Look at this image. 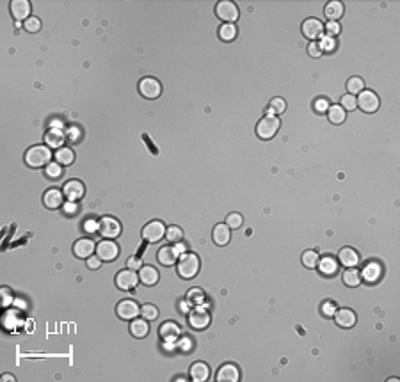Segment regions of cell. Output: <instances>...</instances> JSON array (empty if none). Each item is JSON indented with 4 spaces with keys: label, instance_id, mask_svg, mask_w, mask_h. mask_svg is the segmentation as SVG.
Segmentation results:
<instances>
[{
    "label": "cell",
    "instance_id": "obj_1",
    "mask_svg": "<svg viewBox=\"0 0 400 382\" xmlns=\"http://www.w3.org/2000/svg\"><path fill=\"white\" fill-rule=\"evenodd\" d=\"M52 157H54V153H52V149L47 144L30 146L25 151V164L34 169L47 167L52 162Z\"/></svg>",
    "mask_w": 400,
    "mask_h": 382
},
{
    "label": "cell",
    "instance_id": "obj_2",
    "mask_svg": "<svg viewBox=\"0 0 400 382\" xmlns=\"http://www.w3.org/2000/svg\"><path fill=\"white\" fill-rule=\"evenodd\" d=\"M199 258L194 252H185V254L180 256L178 265H176V270H178V276L183 277V279H192V277L197 276L199 272Z\"/></svg>",
    "mask_w": 400,
    "mask_h": 382
},
{
    "label": "cell",
    "instance_id": "obj_3",
    "mask_svg": "<svg viewBox=\"0 0 400 382\" xmlns=\"http://www.w3.org/2000/svg\"><path fill=\"white\" fill-rule=\"evenodd\" d=\"M279 126H281V121L277 119L276 116H265L258 121V124H256V135H258L260 139H263V141L272 139L274 135L277 134Z\"/></svg>",
    "mask_w": 400,
    "mask_h": 382
},
{
    "label": "cell",
    "instance_id": "obj_4",
    "mask_svg": "<svg viewBox=\"0 0 400 382\" xmlns=\"http://www.w3.org/2000/svg\"><path fill=\"white\" fill-rule=\"evenodd\" d=\"M215 15H217L219 20H222L224 23H233L238 20V8H236L235 2L231 0H221L215 6Z\"/></svg>",
    "mask_w": 400,
    "mask_h": 382
},
{
    "label": "cell",
    "instance_id": "obj_5",
    "mask_svg": "<svg viewBox=\"0 0 400 382\" xmlns=\"http://www.w3.org/2000/svg\"><path fill=\"white\" fill-rule=\"evenodd\" d=\"M166 237V226L162 221H149L148 224L142 228V238L149 244L162 240Z\"/></svg>",
    "mask_w": 400,
    "mask_h": 382
},
{
    "label": "cell",
    "instance_id": "obj_6",
    "mask_svg": "<svg viewBox=\"0 0 400 382\" xmlns=\"http://www.w3.org/2000/svg\"><path fill=\"white\" fill-rule=\"evenodd\" d=\"M98 233L105 238H117L121 235V222L114 217H102L98 221Z\"/></svg>",
    "mask_w": 400,
    "mask_h": 382
},
{
    "label": "cell",
    "instance_id": "obj_7",
    "mask_svg": "<svg viewBox=\"0 0 400 382\" xmlns=\"http://www.w3.org/2000/svg\"><path fill=\"white\" fill-rule=\"evenodd\" d=\"M356 103H357V107H359L363 112H367V114H372V112H375V110L379 109V96L375 95L374 91H367V89H363V91L357 95V98H356Z\"/></svg>",
    "mask_w": 400,
    "mask_h": 382
},
{
    "label": "cell",
    "instance_id": "obj_8",
    "mask_svg": "<svg viewBox=\"0 0 400 382\" xmlns=\"http://www.w3.org/2000/svg\"><path fill=\"white\" fill-rule=\"evenodd\" d=\"M139 93H141L144 98L155 100L162 95V86H160V82L156 80V78H153V76H146V78H142V80L139 82Z\"/></svg>",
    "mask_w": 400,
    "mask_h": 382
},
{
    "label": "cell",
    "instance_id": "obj_9",
    "mask_svg": "<svg viewBox=\"0 0 400 382\" xmlns=\"http://www.w3.org/2000/svg\"><path fill=\"white\" fill-rule=\"evenodd\" d=\"M96 256L102 262H112V260H116L119 256V247H117L116 242L107 238V240H102L96 245Z\"/></svg>",
    "mask_w": 400,
    "mask_h": 382
},
{
    "label": "cell",
    "instance_id": "obj_10",
    "mask_svg": "<svg viewBox=\"0 0 400 382\" xmlns=\"http://www.w3.org/2000/svg\"><path fill=\"white\" fill-rule=\"evenodd\" d=\"M116 313H117V317L123 318V320H134V318H137V315L141 313V306L135 301H132V299H125V301H121L119 304L116 306Z\"/></svg>",
    "mask_w": 400,
    "mask_h": 382
},
{
    "label": "cell",
    "instance_id": "obj_11",
    "mask_svg": "<svg viewBox=\"0 0 400 382\" xmlns=\"http://www.w3.org/2000/svg\"><path fill=\"white\" fill-rule=\"evenodd\" d=\"M301 30H302V34H304V37H308V39H311V41H316L322 37V34H324V23L316 18H308L302 22Z\"/></svg>",
    "mask_w": 400,
    "mask_h": 382
},
{
    "label": "cell",
    "instance_id": "obj_12",
    "mask_svg": "<svg viewBox=\"0 0 400 382\" xmlns=\"http://www.w3.org/2000/svg\"><path fill=\"white\" fill-rule=\"evenodd\" d=\"M189 324H190V327L196 329V331L207 329L208 325H210V315H208V311L205 310V308L197 306L196 310H192L189 313Z\"/></svg>",
    "mask_w": 400,
    "mask_h": 382
},
{
    "label": "cell",
    "instance_id": "obj_13",
    "mask_svg": "<svg viewBox=\"0 0 400 382\" xmlns=\"http://www.w3.org/2000/svg\"><path fill=\"white\" fill-rule=\"evenodd\" d=\"M139 274L134 272L132 269H125L121 272H117L116 276V286L121 288V290H134L139 283Z\"/></svg>",
    "mask_w": 400,
    "mask_h": 382
},
{
    "label": "cell",
    "instance_id": "obj_14",
    "mask_svg": "<svg viewBox=\"0 0 400 382\" xmlns=\"http://www.w3.org/2000/svg\"><path fill=\"white\" fill-rule=\"evenodd\" d=\"M96 252V244L91 240V238H80L73 244V254L76 258L88 260L89 256H93Z\"/></svg>",
    "mask_w": 400,
    "mask_h": 382
},
{
    "label": "cell",
    "instance_id": "obj_15",
    "mask_svg": "<svg viewBox=\"0 0 400 382\" xmlns=\"http://www.w3.org/2000/svg\"><path fill=\"white\" fill-rule=\"evenodd\" d=\"M9 6H11L9 9H11V15L16 22H25V20L30 18V9H32V6H30L29 0H13Z\"/></svg>",
    "mask_w": 400,
    "mask_h": 382
},
{
    "label": "cell",
    "instance_id": "obj_16",
    "mask_svg": "<svg viewBox=\"0 0 400 382\" xmlns=\"http://www.w3.org/2000/svg\"><path fill=\"white\" fill-rule=\"evenodd\" d=\"M84 192H86V187L82 182H78V180H71V182H68L64 187H62V194H64V197L68 201H78L84 197Z\"/></svg>",
    "mask_w": 400,
    "mask_h": 382
},
{
    "label": "cell",
    "instance_id": "obj_17",
    "mask_svg": "<svg viewBox=\"0 0 400 382\" xmlns=\"http://www.w3.org/2000/svg\"><path fill=\"white\" fill-rule=\"evenodd\" d=\"M217 378L219 382H238L240 380V370L236 364L233 363H226L219 368L217 371Z\"/></svg>",
    "mask_w": 400,
    "mask_h": 382
},
{
    "label": "cell",
    "instance_id": "obj_18",
    "mask_svg": "<svg viewBox=\"0 0 400 382\" xmlns=\"http://www.w3.org/2000/svg\"><path fill=\"white\" fill-rule=\"evenodd\" d=\"M335 322H336L338 327L350 329V327H354V324H356V313H354L352 310H347V308H343V310H336Z\"/></svg>",
    "mask_w": 400,
    "mask_h": 382
},
{
    "label": "cell",
    "instance_id": "obj_19",
    "mask_svg": "<svg viewBox=\"0 0 400 382\" xmlns=\"http://www.w3.org/2000/svg\"><path fill=\"white\" fill-rule=\"evenodd\" d=\"M189 375L192 380L205 382L210 377V366H208L207 363H203V361H196V363H192V366H190Z\"/></svg>",
    "mask_w": 400,
    "mask_h": 382
},
{
    "label": "cell",
    "instance_id": "obj_20",
    "mask_svg": "<svg viewBox=\"0 0 400 382\" xmlns=\"http://www.w3.org/2000/svg\"><path fill=\"white\" fill-rule=\"evenodd\" d=\"M158 270L155 269V267L151 265H144L139 269V279H141L142 284H146V286H155L156 283H158Z\"/></svg>",
    "mask_w": 400,
    "mask_h": 382
},
{
    "label": "cell",
    "instance_id": "obj_21",
    "mask_svg": "<svg viewBox=\"0 0 400 382\" xmlns=\"http://www.w3.org/2000/svg\"><path fill=\"white\" fill-rule=\"evenodd\" d=\"M338 263H342L347 269L357 267V263H359V254H357L352 247H343V249H340V252H338Z\"/></svg>",
    "mask_w": 400,
    "mask_h": 382
},
{
    "label": "cell",
    "instance_id": "obj_22",
    "mask_svg": "<svg viewBox=\"0 0 400 382\" xmlns=\"http://www.w3.org/2000/svg\"><path fill=\"white\" fill-rule=\"evenodd\" d=\"M62 197H64V194H62V190L59 189H48L47 192H45L43 196V203L47 208H50V210H55V208L62 206Z\"/></svg>",
    "mask_w": 400,
    "mask_h": 382
},
{
    "label": "cell",
    "instance_id": "obj_23",
    "mask_svg": "<svg viewBox=\"0 0 400 382\" xmlns=\"http://www.w3.org/2000/svg\"><path fill=\"white\" fill-rule=\"evenodd\" d=\"M158 334L164 342H175V339L180 336V325L169 320V322H166V324L160 325Z\"/></svg>",
    "mask_w": 400,
    "mask_h": 382
},
{
    "label": "cell",
    "instance_id": "obj_24",
    "mask_svg": "<svg viewBox=\"0 0 400 382\" xmlns=\"http://www.w3.org/2000/svg\"><path fill=\"white\" fill-rule=\"evenodd\" d=\"M212 238L217 245H226L231 238V231H229L228 224H215L214 233H212Z\"/></svg>",
    "mask_w": 400,
    "mask_h": 382
},
{
    "label": "cell",
    "instance_id": "obj_25",
    "mask_svg": "<svg viewBox=\"0 0 400 382\" xmlns=\"http://www.w3.org/2000/svg\"><path fill=\"white\" fill-rule=\"evenodd\" d=\"M381 274H382L381 265L375 263V262H370L363 269V272H361V279H365L367 283H377L379 277H381Z\"/></svg>",
    "mask_w": 400,
    "mask_h": 382
},
{
    "label": "cell",
    "instance_id": "obj_26",
    "mask_svg": "<svg viewBox=\"0 0 400 382\" xmlns=\"http://www.w3.org/2000/svg\"><path fill=\"white\" fill-rule=\"evenodd\" d=\"M156 258H158V263L169 267V265H173V263H176L178 254H176L175 247H171V245H164V247L158 249V254H156Z\"/></svg>",
    "mask_w": 400,
    "mask_h": 382
},
{
    "label": "cell",
    "instance_id": "obj_27",
    "mask_svg": "<svg viewBox=\"0 0 400 382\" xmlns=\"http://www.w3.org/2000/svg\"><path fill=\"white\" fill-rule=\"evenodd\" d=\"M318 270L324 276H335L336 272H338V262H336L333 256H324V258L318 260Z\"/></svg>",
    "mask_w": 400,
    "mask_h": 382
},
{
    "label": "cell",
    "instance_id": "obj_28",
    "mask_svg": "<svg viewBox=\"0 0 400 382\" xmlns=\"http://www.w3.org/2000/svg\"><path fill=\"white\" fill-rule=\"evenodd\" d=\"M149 332V325H148V320H144V318H134V320L130 322V334L135 336V338H146Z\"/></svg>",
    "mask_w": 400,
    "mask_h": 382
},
{
    "label": "cell",
    "instance_id": "obj_29",
    "mask_svg": "<svg viewBox=\"0 0 400 382\" xmlns=\"http://www.w3.org/2000/svg\"><path fill=\"white\" fill-rule=\"evenodd\" d=\"M64 134H62L61 130H54L52 128L50 132H48L47 135H45V144L48 146V148H55V149H61V148H64Z\"/></svg>",
    "mask_w": 400,
    "mask_h": 382
},
{
    "label": "cell",
    "instance_id": "obj_30",
    "mask_svg": "<svg viewBox=\"0 0 400 382\" xmlns=\"http://www.w3.org/2000/svg\"><path fill=\"white\" fill-rule=\"evenodd\" d=\"M324 13H326V16H328V20L336 22V20H340L343 16V4L338 2V0H331V2L326 4Z\"/></svg>",
    "mask_w": 400,
    "mask_h": 382
},
{
    "label": "cell",
    "instance_id": "obj_31",
    "mask_svg": "<svg viewBox=\"0 0 400 382\" xmlns=\"http://www.w3.org/2000/svg\"><path fill=\"white\" fill-rule=\"evenodd\" d=\"M347 117V112L343 110L342 105H329L328 109V119L331 121L333 124H342Z\"/></svg>",
    "mask_w": 400,
    "mask_h": 382
},
{
    "label": "cell",
    "instance_id": "obj_32",
    "mask_svg": "<svg viewBox=\"0 0 400 382\" xmlns=\"http://www.w3.org/2000/svg\"><path fill=\"white\" fill-rule=\"evenodd\" d=\"M361 272H357L356 267H350V269H347L345 272H343V283L347 284V286L354 288V286H359L361 284Z\"/></svg>",
    "mask_w": 400,
    "mask_h": 382
},
{
    "label": "cell",
    "instance_id": "obj_33",
    "mask_svg": "<svg viewBox=\"0 0 400 382\" xmlns=\"http://www.w3.org/2000/svg\"><path fill=\"white\" fill-rule=\"evenodd\" d=\"M54 157H55V162H59L61 165H69L75 160V153L69 148H61L54 153Z\"/></svg>",
    "mask_w": 400,
    "mask_h": 382
},
{
    "label": "cell",
    "instance_id": "obj_34",
    "mask_svg": "<svg viewBox=\"0 0 400 382\" xmlns=\"http://www.w3.org/2000/svg\"><path fill=\"white\" fill-rule=\"evenodd\" d=\"M219 37H221L222 41H226V43H229V41L235 39L236 37L235 23H222V25L219 27Z\"/></svg>",
    "mask_w": 400,
    "mask_h": 382
},
{
    "label": "cell",
    "instance_id": "obj_35",
    "mask_svg": "<svg viewBox=\"0 0 400 382\" xmlns=\"http://www.w3.org/2000/svg\"><path fill=\"white\" fill-rule=\"evenodd\" d=\"M301 260H302V263H304L306 269H316V265H318L320 256H318V252H316V251L309 249V251H304V252H302Z\"/></svg>",
    "mask_w": 400,
    "mask_h": 382
},
{
    "label": "cell",
    "instance_id": "obj_36",
    "mask_svg": "<svg viewBox=\"0 0 400 382\" xmlns=\"http://www.w3.org/2000/svg\"><path fill=\"white\" fill-rule=\"evenodd\" d=\"M363 89H365V80L361 76H350L349 80H347V91H349V95L356 96V93L359 95Z\"/></svg>",
    "mask_w": 400,
    "mask_h": 382
},
{
    "label": "cell",
    "instance_id": "obj_37",
    "mask_svg": "<svg viewBox=\"0 0 400 382\" xmlns=\"http://www.w3.org/2000/svg\"><path fill=\"white\" fill-rule=\"evenodd\" d=\"M166 238L173 244H178L183 240V229L178 226H169V228H166Z\"/></svg>",
    "mask_w": 400,
    "mask_h": 382
},
{
    "label": "cell",
    "instance_id": "obj_38",
    "mask_svg": "<svg viewBox=\"0 0 400 382\" xmlns=\"http://www.w3.org/2000/svg\"><path fill=\"white\" fill-rule=\"evenodd\" d=\"M141 315L144 320H156L158 318V310H156V306L153 304H144L141 306Z\"/></svg>",
    "mask_w": 400,
    "mask_h": 382
},
{
    "label": "cell",
    "instance_id": "obj_39",
    "mask_svg": "<svg viewBox=\"0 0 400 382\" xmlns=\"http://www.w3.org/2000/svg\"><path fill=\"white\" fill-rule=\"evenodd\" d=\"M45 173H47L48 178L52 180H57L59 176L62 175V165L59 164V162H50V164L45 167Z\"/></svg>",
    "mask_w": 400,
    "mask_h": 382
},
{
    "label": "cell",
    "instance_id": "obj_40",
    "mask_svg": "<svg viewBox=\"0 0 400 382\" xmlns=\"http://www.w3.org/2000/svg\"><path fill=\"white\" fill-rule=\"evenodd\" d=\"M226 224L229 226V229H236V228H240V226L244 224V217L240 214H229L228 217H226Z\"/></svg>",
    "mask_w": 400,
    "mask_h": 382
},
{
    "label": "cell",
    "instance_id": "obj_41",
    "mask_svg": "<svg viewBox=\"0 0 400 382\" xmlns=\"http://www.w3.org/2000/svg\"><path fill=\"white\" fill-rule=\"evenodd\" d=\"M187 301L194 302V304H201V302L205 301L203 290H201V288H192V290H189V293H187Z\"/></svg>",
    "mask_w": 400,
    "mask_h": 382
},
{
    "label": "cell",
    "instance_id": "obj_42",
    "mask_svg": "<svg viewBox=\"0 0 400 382\" xmlns=\"http://www.w3.org/2000/svg\"><path fill=\"white\" fill-rule=\"evenodd\" d=\"M23 29H25L27 32H37V30L41 29V20L36 18V16H30L29 20L23 22Z\"/></svg>",
    "mask_w": 400,
    "mask_h": 382
},
{
    "label": "cell",
    "instance_id": "obj_43",
    "mask_svg": "<svg viewBox=\"0 0 400 382\" xmlns=\"http://www.w3.org/2000/svg\"><path fill=\"white\" fill-rule=\"evenodd\" d=\"M320 311H322V315H324V317H328V318L335 317V313H336V304L333 301L322 302V306H320Z\"/></svg>",
    "mask_w": 400,
    "mask_h": 382
},
{
    "label": "cell",
    "instance_id": "obj_44",
    "mask_svg": "<svg viewBox=\"0 0 400 382\" xmlns=\"http://www.w3.org/2000/svg\"><path fill=\"white\" fill-rule=\"evenodd\" d=\"M322 52H333L336 48V39L333 36H322V43H318Z\"/></svg>",
    "mask_w": 400,
    "mask_h": 382
},
{
    "label": "cell",
    "instance_id": "obj_45",
    "mask_svg": "<svg viewBox=\"0 0 400 382\" xmlns=\"http://www.w3.org/2000/svg\"><path fill=\"white\" fill-rule=\"evenodd\" d=\"M340 105L343 107V110H354L357 107V103H356V96L354 95H345L342 98V103H340Z\"/></svg>",
    "mask_w": 400,
    "mask_h": 382
},
{
    "label": "cell",
    "instance_id": "obj_46",
    "mask_svg": "<svg viewBox=\"0 0 400 382\" xmlns=\"http://www.w3.org/2000/svg\"><path fill=\"white\" fill-rule=\"evenodd\" d=\"M270 109L274 110V114L285 112V109H287V102H285L283 98H272V102H270Z\"/></svg>",
    "mask_w": 400,
    "mask_h": 382
},
{
    "label": "cell",
    "instance_id": "obj_47",
    "mask_svg": "<svg viewBox=\"0 0 400 382\" xmlns=\"http://www.w3.org/2000/svg\"><path fill=\"white\" fill-rule=\"evenodd\" d=\"M308 54L311 55V57H320V55L324 54V52H322V48H320V45L316 43V41H311V43H309V47H308Z\"/></svg>",
    "mask_w": 400,
    "mask_h": 382
},
{
    "label": "cell",
    "instance_id": "obj_48",
    "mask_svg": "<svg viewBox=\"0 0 400 382\" xmlns=\"http://www.w3.org/2000/svg\"><path fill=\"white\" fill-rule=\"evenodd\" d=\"M62 210L66 215H75L78 211V204H76V201H68L66 204H62Z\"/></svg>",
    "mask_w": 400,
    "mask_h": 382
},
{
    "label": "cell",
    "instance_id": "obj_49",
    "mask_svg": "<svg viewBox=\"0 0 400 382\" xmlns=\"http://www.w3.org/2000/svg\"><path fill=\"white\" fill-rule=\"evenodd\" d=\"M326 30H328V36H333L335 37L336 34L340 32V25H338V22H329L328 25L324 27Z\"/></svg>",
    "mask_w": 400,
    "mask_h": 382
},
{
    "label": "cell",
    "instance_id": "obj_50",
    "mask_svg": "<svg viewBox=\"0 0 400 382\" xmlns=\"http://www.w3.org/2000/svg\"><path fill=\"white\" fill-rule=\"evenodd\" d=\"M2 297H4V301H2V306L4 308H8L9 304H11V301H13V295H11V290L9 288H2Z\"/></svg>",
    "mask_w": 400,
    "mask_h": 382
},
{
    "label": "cell",
    "instance_id": "obj_51",
    "mask_svg": "<svg viewBox=\"0 0 400 382\" xmlns=\"http://www.w3.org/2000/svg\"><path fill=\"white\" fill-rule=\"evenodd\" d=\"M315 109H316V112H328L329 103L326 102L324 98H320V100H316V102H315Z\"/></svg>",
    "mask_w": 400,
    "mask_h": 382
},
{
    "label": "cell",
    "instance_id": "obj_52",
    "mask_svg": "<svg viewBox=\"0 0 400 382\" xmlns=\"http://www.w3.org/2000/svg\"><path fill=\"white\" fill-rule=\"evenodd\" d=\"M88 267L89 269H100V267H102V260H100L98 256H89Z\"/></svg>",
    "mask_w": 400,
    "mask_h": 382
},
{
    "label": "cell",
    "instance_id": "obj_53",
    "mask_svg": "<svg viewBox=\"0 0 400 382\" xmlns=\"http://www.w3.org/2000/svg\"><path fill=\"white\" fill-rule=\"evenodd\" d=\"M180 349H182V352H190V350H192V342H190V338L180 339Z\"/></svg>",
    "mask_w": 400,
    "mask_h": 382
},
{
    "label": "cell",
    "instance_id": "obj_54",
    "mask_svg": "<svg viewBox=\"0 0 400 382\" xmlns=\"http://www.w3.org/2000/svg\"><path fill=\"white\" fill-rule=\"evenodd\" d=\"M84 229H86V231H91V233H93V231H98V222H95V221H88V222H86V224H84Z\"/></svg>",
    "mask_w": 400,
    "mask_h": 382
},
{
    "label": "cell",
    "instance_id": "obj_55",
    "mask_svg": "<svg viewBox=\"0 0 400 382\" xmlns=\"http://www.w3.org/2000/svg\"><path fill=\"white\" fill-rule=\"evenodd\" d=\"M68 139L69 141H78V130H76V128H69V132H68Z\"/></svg>",
    "mask_w": 400,
    "mask_h": 382
},
{
    "label": "cell",
    "instance_id": "obj_56",
    "mask_svg": "<svg viewBox=\"0 0 400 382\" xmlns=\"http://www.w3.org/2000/svg\"><path fill=\"white\" fill-rule=\"evenodd\" d=\"M175 251H176V254H185V251H187V247L185 245L182 244V242H178V244L175 245Z\"/></svg>",
    "mask_w": 400,
    "mask_h": 382
},
{
    "label": "cell",
    "instance_id": "obj_57",
    "mask_svg": "<svg viewBox=\"0 0 400 382\" xmlns=\"http://www.w3.org/2000/svg\"><path fill=\"white\" fill-rule=\"evenodd\" d=\"M180 311H182V313H187V311H189V301L180 302Z\"/></svg>",
    "mask_w": 400,
    "mask_h": 382
},
{
    "label": "cell",
    "instance_id": "obj_58",
    "mask_svg": "<svg viewBox=\"0 0 400 382\" xmlns=\"http://www.w3.org/2000/svg\"><path fill=\"white\" fill-rule=\"evenodd\" d=\"M132 267H139V260H128V269H132Z\"/></svg>",
    "mask_w": 400,
    "mask_h": 382
},
{
    "label": "cell",
    "instance_id": "obj_59",
    "mask_svg": "<svg viewBox=\"0 0 400 382\" xmlns=\"http://www.w3.org/2000/svg\"><path fill=\"white\" fill-rule=\"evenodd\" d=\"M2 380H15V377L9 375V373H6V375H2Z\"/></svg>",
    "mask_w": 400,
    "mask_h": 382
}]
</instances>
